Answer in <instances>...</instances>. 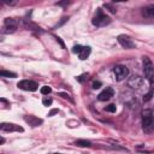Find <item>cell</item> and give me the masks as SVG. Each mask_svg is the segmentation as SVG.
I'll list each match as a JSON object with an SVG mask.
<instances>
[{
    "label": "cell",
    "instance_id": "cell-10",
    "mask_svg": "<svg viewBox=\"0 0 154 154\" xmlns=\"http://www.w3.org/2000/svg\"><path fill=\"white\" fill-rule=\"evenodd\" d=\"M112 96H114V90H113V88H111V87H107L106 89H104L99 95H98V99L100 100V101H108Z\"/></svg>",
    "mask_w": 154,
    "mask_h": 154
},
{
    "label": "cell",
    "instance_id": "cell-9",
    "mask_svg": "<svg viewBox=\"0 0 154 154\" xmlns=\"http://www.w3.org/2000/svg\"><path fill=\"white\" fill-rule=\"evenodd\" d=\"M0 129L4 132H13V131H18V132H23V128L19 126V125H16L13 123H1L0 125Z\"/></svg>",
    "mask_w": 154,
    "mask_h": 154
},
{
    "label": "cell",
    "instance_id": "cell-21",
    "mask_svg": "<svg viewBox=\"0 0 154 154\" xmlns=\"http://www.w3.org/2000/svg\"><path fill=\"white\" fill-rule=\"evenodd\" d=\"M82 49H83V46H81V45H77V46H75V47L72 48V52H73V53H78V54H80Z\"/></svg>",
    "mask_w": 154,
    "mask_h": 154
},
{
    "label": "cell",
    "instance_id": "cell-15",
    "mask_svg": "<svg viewBox=\"0 0 154 154\" xmlns=\"http://www.w3.org/2000/svg\"><path fill=\"white\" fill-rule=\"evenodd\" d=\"M0 76H1V77H6V78H16L17 73L11 72V71H6V70H1V71H0Z\"/></svg>",
    "mask_w": 154,
    "mask_h": 154
},
{
    "label": "cell",
    "instance_id": "cell-29",
    "mask_svg": "<svg viewBox=\"0 0 154 154\" xmlns=\"http://www.w3.org/2000/svg\"><path fill=\"white\" fill-rule=\"evenodd\" d=\"M52 154H62V153H52Z\"/></svg>",
    "mask_w": 154,
    "mask_h": 154
},
{
    "label": "cell",
    "instance_id": "cell-7",
    "mask_svg": "<svg viewBox=\"0 0 154 154\" xmlns=\"http://www.w3.org/2000/svg\"><path fill=\"white\" fill-rule=\"evenodd\" d=\"M118 42H119L121 46L124 47L125 49L136 48V44H135L128 35H119V36H118Z\"/></svg>",
    "mask_w": 154,
    "mask_h": 154
},
{
    "label": "cell",
    "instance_id": "cell-19",
    "mask_svg": "<svg viewBox=\"0 0 154 154\" xmlns=\"http://www.w3.org/2000/svg\"><path fill=\"white\" fill-rule=\"evenodd\" d=\"M105 111L106 112H116V111H117V107H116V105L114 104H111V105H108V106H106L105 107Z\"/></svg>",
    "mask_w": 154,
    "mask_h": 154
},
{
    "label": "cell",
    "instance_id": "cell-11",
    "mask_svg": "<svg viewBox=\"0 0 154 154\" xmlns=\"http://www.w3.org/2000/svg\"><path fill=\"white\" fill-rule=\"evenodd\" d=\"M24 121H25L29 125H31V126H38V125L42 124V119L35 117V116H25Z\"/></svg>",
    "mask_w": 154,
    "mask_h": 154
},
{
    "label": "cell",
    "instance_id": "cell-28",
    "mask_svg": "<svg viewBox=\"0 0 154 154\" xmlns=\"http://www.w3.org/2000/svg\"><path fill=\"white\" fill-rule=\"evenodd\" d=\"M152 114H153V118H154V110L152 111Z\"/></svg>",
    "mask_w": 154,
    "mask_h": 154
},
{
    "label": "cell",
    "instance_id": "cell-8",
    "mask_svg": "<svg viewBox=\"0 0 154 154\" xmlns=\"http://www.w3.org/2000/svg\"><path fill=\"white\" fill-rule=\"evenodd\" d=\"M143 84V78L139 75H134L128 80V87L131 89H140Z\"/></svg>",
    "mask_w": 154,
    "mask_h": 154
},
{
    "label": "cell",
    "instance_id": "cell-26",
    "mask_svg": "<svg viewBox=\"0 0 154 154\" xmlns=\"http://www.w3.org/2000/svg\"><path fill=\"white\" fill-rule=\"evenodd\" d=\"M59 95L62 96V98H64V99H70V96L68 95V94H65V93H59ZM71 100V99H70Z\"/></svg>",
    "mask_w": 154,
    "mask_h": 154
},
{
    "label": "cell",
    "instance_id": "cell-20",
    "mask_svg": "<svg viewBox=\"0 0 154 154\" xmlns=\"http://www.w3.org/2000/svg\"><path fill=\"white\" fill-rule=\"evenodd\" d=\"M88 76H89V73H83V75L77 77V81H78V82H84L86 80H88Z\"/></svg>",
    "mask_w": 154,
    "mask_h": 154
},
{
    "label": "cell",
    "instance_id": "cell-22",
    "mask_svg": "<svg viewBox=\"0 0 154 154\" xmlns=\"http://www.w3.org/2000/svg\"><path fill=\"white\" fill-rule=\"evenodd\" d=\"M101 86H102V83H101L100 81H95V82L93 83V89H99Z\"/></svg>",
    "mask_w": 154,
    "mask_h": 154
},
{
    "label": "cell",
    "instance_id": "cell-1",
    "mask_svg": "<svg viewBox=\"0 0 154 154\" xmlns=\"http://www.w3.org/2000/svg\"><path fill=\"white\" fill-rule=\"evenodd\" d=\"M142 130L147 135L154 132V118L150 110H143L142 112Z\"/></svg>",
    "mask_w": 154,
    "mask_h": 154
},
{
    "label": "cell",
    "instance_id": "cell-6",
    "mask_svg": "<svg viewBox=\"0 0 154 154\" xmlns=\"http://www.w3.org/2000/svg\"><path fill=\"white\" fill-rule=\"evenodd\" d=\"M17 87L22 90H28V92H35L38 88V84L34 81H29V80H23L21 82L17 83Z\"/></svg>",
    "mask_w": 154,
    "mask_h": 154
},
{
    "label": "cell",
    "instance_id": "cell-16",
    "mask_svg": "<svg viewBox=\"0 0 154 154\" xmlns=\"http://www.w3.org/2000/svg\"><path fill=\"white\" fill-rule=\"evenodd\" d=\"M75 145L78 147H90L92 146L90 141H87V140H77V141H75Z\"/></svg>",
    "mask_w": 154,
    "mask_h": 154
},
{
    "label": "cell",
    "instance_id": "cell-24",
    "mask_svg": "<svg viewBox=\"0 0 154 154\" xmlns=\"http://www.w3.org/2000/svg\"><path fill=\"white\" fill-rule=\"evenodd\" d=\"M105 7H106V9H110V11H111L112 13H116V9H114L112 5H110V4H105Z\"/></svg>",
    "mask_w": 154,
    "mask_h": 154
},
{
    "label": "cell",
    "instance_id": "cell-5",
    "mask_svg": "<svg viewBox=\"0 0 154 154\" xmlns=\"http://www.w3.org/2000/svg\"><path fill=\"white\" fill-rule=\"evenodd\" d=\"M143 72L146 78L149 81L154 77V65L148 57H143Z\"/></svg>",
    "mask_w": 154,
    "mask_h": 154
},
{
    "label": "cell",
    "instance_id": "cell-4",
    "mask_svg": "<svg viewBox=\"0 0 154 154\" xmlns=\"http://www.w3.org/2000/svg\"><path fill=\"white\" fill-rule=\"evenodd\" d=\"M18 28V21L16 18H6L3 25V33L4 34H12Z\"/></svg>",
    "mask_w": 154,
    "mask_h": 154
},
{
    "label": "cell",
    "instance_id": "cell-14",
    "mask_svg": "<svg viewBox=\"0 0 154 154\" xmlns=\"http://www.w3.org/2000/svg\"><path fill=\"white\" fill-rule=\"evenodd\" d=\"M24 24H25V28H28V30H35V31H42L40 27H37L36 24H34L33 22L28 21V19H25L24 21Z\"/></svg>",
    "mask_w": 154,
    "mask_h": 154
},
{
    "label": "cell",
    "instance_id": "cell-13",
    "mask_svg": "<svg viewBox=\"0 0 154 154\" xmlns=\"http://www.w3.org/2000/svg\"><path fill=\"white\" fill-rule=\"evenodd\" d=\"M90 52H92V48H90L89 46H86V47H83V49H82V51H81V53L78 54V55H80V59H81V60H86L87 58L89 57Z\"/></svg>",
    "mask_w": 154,
    "mask_h": 154
},
{
    "label": "cell",
    "instance_id": "cell-18",
    "mask_svg": "<svg viewBox=\"0 0 154 154\" xmlns=\"http://www.w3.org/2000/svg\"><path fill=\"white\" fill-rule=\"evenodd\" d=\"M40 92H41V94H42V95H48V94L52 92V89H51V87L45 86V87H42V88H41V90H40Z\"/></svg>",
    "mask_w": 154,
    "mask_h": 154
},
{
    "label": "cell",
    "instance_id": "cell-25",
    "mask_svg": "<svg viewBox=\"0 0 154 154\" xmlns=\"http://www.w3.org/2000/svg\"><path fill=\"white\" fill-rule=\"evenodd\" d=\"M58 112H59V110H58V108H54V110H52V111L48 113V116H49V117H53V116L57 114Z\"/></svg>",
    "mask_w": 154,
    "mask_h": 154
},
{
    "label": "cell",
    "instance_id": "cell-2",
    "mask_svg": "<svg viewBox=\"0 0 154 154\" xmlns=\"http://www.w3.org/2000/svg\"><path fill=\"white\" fill-rule=\"evenodd\" d=\"M92 23L95 27H105V25L111 23V18L107 15H105L101 10H98V13H96L92 19Z\"/></svg>",
    "mask_w": 154,
    "mask_h": 154
},
{
    "label": "cell",
    "instance_id": "cell-12",
    "mask_svg": "<svg viewBox=\"0 0 154 154\" xmlns=\"http://www.w3.org/2000/svg\"><path fill=\"white\" fill-rule=\"evenodd\" d=\"M142 16L146 18H154V5H147L142 9Z\"/></svg>",
    "mask_w": 154,
    "mask_h": 154
},
{
    "label": "cell",
    "instance_id": "cell-17",
    "mask_svg": "<svg viewBox=\"0 0 154 154\" xmlns=\"http://www.w3.org/2000/svg\"><path fill=\"white\" fill-rule=\"evenodd\" d=\"M52 102H53V100H52V98H49V96H45L44 98V100H42V104H44V106H51L52 105Z\"/></svg>",
    "mask_w": 154,
    "mask_h": 154
},
{
    "label": "cell",
    "instance_id": "cell-27",
    "mask_svg": "<svg viewBox=\"0 0 154 154\" xmlns=\"http://www.w3.org/2000/svg\"><path fill=\"white\" fill-rule=\"evenodd\" d=\"M4 142H5V139H4V137H1V140H0V143H1V145H3Z\"/></svg>",
    "mask_w": 154,
    "mask_h": 154
},
{
    "label": "cell",
    "instance_id": "cell-23",
    "mask_svg": "<svg viewBox=\"0 0 154 154\" xmlns=\"http://www.w3.org/2000/svg\"><path fill=\"white\" fill-rule=\"evenodd\" d=\"M152 95H153V90H150L148 94H146V95L143 96V100H145V101H148V100H150V99H152Z\"/></svg>",
    "mask_w": 154,
    "mask_h": 154
},
{
    "label": "cell",
    "instance_id": "cell-3",
    "mask_svg": "<svg viewBox=\"0 0 154 154\" xmlns=\"http://www.w3.org/2000/svg\"><path fill=\"white\" fill-rule=\"evenodd\" d=\"M113 73H114L116 81L121 82V81H124L129 76V69L125 65H117L113 69Z\"/></svg>",
    "mask_w": 154,
    "mask_h": 154
}]
</instances>
